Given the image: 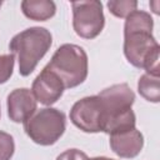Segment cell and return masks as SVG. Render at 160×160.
I'll return each mask as SVG.
<instances>
[{
	"mask_svg": "<svg viewBox=\"0 0 160 160\" xmlns=\"http://www.w3.org/2000/svg\"><path fill=\"white\" fill-rule=\"evenodd\" d=\"M105 118V108L99 95L78 100L70 110L71 122L84 132H102Z\"/></svg>",
	"mask_w": 160,
	"mask_h": 160,
	"instance_id": "8992f818",
	"label": "cell"
},
{
	"mask_svg": "<svg viewBox=\"0 0 160 160\" xmlns=\"http://www.w3.org/2000/svg\"><path fill=\"white\" fill-rule=\"evenodd\" d=\"M71 9L72 28L78 36L91 40L100 35L105 26V16L101 1H74L71 2Z\"/></svg>",
	"mask_w": 160,
	"mask_h": 160,
	"instance_id": "5b68a950",
	"label": "cell"
},
{
	"mask_svg": "<svg viewBox=\"0 0 160 160\" xmlns=\"http://www.w3.org/2000/svg\"><path fill=\"white\" fill-rule=\"evenodd\" d=\"M110 148L114 154L122 159L136 158L144 146V136L136 129H130L110 135Z\"/></svg>",
	"mask_w": 160,
	"mask_h": 160,
	"instance_id": "30bf717a",
	"label": "cell"
},
{
	"mask_svg": "<svg viewBox=\"0 0 160 160\" xmlns=\"http://www.w3.org/2000/svg\"><path fill=\"white\" fill-rule=\"evenodd\" d=\"M15 65V56L12 54L0 55V85L5 84L12 75Z\"/></svg>",
	"mask_w": 160,
	"mask_h": 160,
	"instance_id": "9a60e30c",
	"label": "cell"
},
{
	"mask_svg": "<svg viewBox=\"0 0 160 160\" xmlns=\"http://www.w3.org/2000/svg\"><path fill=\"white\" fill-rule=\"evenodd\" d=\"M108 8L109 11L120 19L126 18L129 14L136 10L138 8V1L135 0H110L108 1Z\"/></svg>",
	"mask_w": 160,
	"mask_h": 160,
	"instance_id": "4fadbf2b",
	"label": "cell"
},
{
	"mask_svg": "<svg viewBox=\"0 0 160 160\" xmlns=\"http://www.w3.org/2000/svg\"><path fill=\"white\" fill-rule=\"evenodd\" d=\"M15 152L14 138L0 130V160H10Z\"/></svg>",
	"mask_w": 160,
	"mask_h": 160,
	"instance_id": "5bb4252c",
	"label": "cell"
},
{
	"mask_svg": "<svg viewBox=\"0 0 160 160\" xmlns=\"http://www.w3.org/2000/svg\"><path fill=\"white\" fill-rule=\"evenodd\" d=\"M0 116H1V108H0Z\"/></svg>",
	"mask_w": 160,
	"mask_h": 160,
	"instance_id": "ffe728a7",
	"label": "cell"
},
{
	"mask_svg": "<svg viewBox=\"0 0 160 160\" xmlns=\"http://www.w3.org/2000/svg\"><path fill=\"white\" fill-rule=\"evenodd\" d=\"M64 90L65 86L59 76L46 68H44L41 72L35 78L31 86V91L36 101L45 106L55 104L62 96Z\"/></svg>",
	"mask_w": 160,
	"mask_h": 160,
	"instance_id": "ba28073f",
	"label": "cell"
},
{
	"mask_svg": "<svg viewBox=\"0 0 160 160\" xmlns=\"http://www.w3.org/2000/svg\"><path fill=\"white\" fill-rule=\"evenodd\" d=\"M138 91L139 94L150 102L160 101V80L159 76H154L150 74H144L140 76L138 81Z\"/></svg>",
	"mask_w": 160,
	"mask_h": 160,
	"instance_id": "7c38bea8",
	"label": "cell"
},
{
	"mask_svg": "<svg viewBox=\"0 0 160 160\" xmlns=\"http://www.w3.org/2000/svg\"><path fill=\"white\" fill-rule=\"evenodd\" d=\"M8 116L14 122H25L38 109V101L28 88L14 89L6 99Z\"/></svg>",
	"mask_w": 160,
	"mask_h": 160,
	"instance_id": "9c48e42d",
	"label": "cell"
},
{
	"mask_svg": "<svg viewBox=\"0 0 160 160\" xmlns=\"http://www.w3.org/2000/svg\"><path fill=\"white\" fill-rule=\"evenodd\" d=\"M98 95L100 96V99L104 104V108H105V114H106L105 124L114 115H118L120 112H124V111L131 109V106L135 101L134 91L125 82L111 85V86L104 89L102 91H100ZM105 124H104V128H105Z\"/></svg>",
	"mask_w": 160,
	"mask_h": 160,
	"instance_id": "52a82bcc",
	"label": "cell"
},
{
	"mask_svg": "<svg viewBox=\"0 0 160 160\" xmlns=\"http://www.w3.org/2000/svg\"><path fill=\"white\" fill-rule=\"evenodd\" d=\"M1 5H2V2H1V1H0V8H1Z\"/></svg>",
	"mask_w": 160,
	"mask_h": 160,
	"instance_id": "d6986e66",
	"label": "cell"
},
{
	"mask_svg": "<svg viewBox=\"0 0 160 160\" xmlns=\"http://www.w3.org/2000/svg\"><path fill=\"white\" fill-rule=\"evenodd\" d=\"M158 4H159V1H154V2H150V6H154V12L155 14H159V9H158Z\"/></svg>",
	"mask_w": 160,
	"mask_h": 160,
	"instance_id": "e0dca14e",
	"label": "cell"
},
{
	"mask_svg": "<svg viewBox=\"0 0 160 160\" xmlns=\"http://www.w3.org/2000/svg\"><path fill=\"white\" fill-rule=\"evenodd\" d=\"M51 44V32L40 26L25 29L12 36L9 42V49L11 54L18 58L19 74L21 76H29L45 56Z\"/></svg>",
	"mask_w": 160,
	"mask_h": 160,
	"instance_id": "7a4b0ae2",
	"label": "cell"
},
{
	"mask_svg": "<svg viewBox=\"0 0 160 160\" xmlns=\"http://www.w3.org/2000/svg\"><path fill=\"white\" fill-rule=\"evenodd\" d=\"M56 160H89L88 155L79 149H68L61 152Z\"/></svg>",
	"mask_w": 160,
	"mask_h": 160,
	"instance_id": "2e32d148",
	"label": "cell"
},
{
	"mask_svg": "<svg viewBox=\"0 0 160 160\" xmlns=\"http://www.w3.org/2000/svg\"><path fill=\"white\" fill-rule=\"evenodd\" d=\"M24 124L25 134L35 144L41 146L54 145L65 132L66 118L62 111L55 108L36 110Z\"/></svg>",
	"mask_w": 160,
	"mask_h": 160,
	"instance_id": "277c9868",
	"label": "cell"
},
{
	"mask_svg": "<svg viewBox=\"0 0 160 160\" xmlns=\"http://www.w3.org/2000/svg\"><path fill=\"white\" fill-rule=\"evenodd\" d=\"M124 55L126 60L146 74L159 76L160 46L152 35L154 20L144 10H135L125 18Z\"/></svg>",
	"mask_w": 160,
	"mask_h": 160,
	"instance_id": "6da1fadb",
	"label": "cell"
},
{
	"mask_svg": "<svg viewBox=\"0 0 160 160\" xmlns=\"http://www.w3.org/2000/svg\"><path fill=\"white\" fill-rule=\"evenodd\" d=\"M22 14L34 21H46L56 12V5L51 0H24L21 1Z\"/></svg>",
	"mask_w": 160,
	"mask_h": 160,
	"instance_id": "8fae6325",
	"label": "cell"
},
{
	"mask_svg": "<svg viewBox=\"0 0 160 160\" xmlns=\"http://www.w3.org/2000/svg\"><path fill=\"white\" fill-rule=\"evenodd\" d=\"M45 68L59 76L65 89H72L82 84L88 78V54L79 45L62 44L56 49Z\"/></svg>",
	"mask_w": 160,
	"mask_h": 160,
	"instance_id": "3957f363",
	"label": "cell"
},
{
	"mask_svg": "<svg viewBox=\"0 0 160 160\" xmlns=\"http://www.w3.org/2000/svg\"><path fill=\"white\" fill-rule=\"evenodd\" d=\"M89 160H114V159H110V158H106V156H96V158H92V159H89Z\"/></svg>",
	"mask_w": 160,
	"mask_h": 160,
	"instance_id": "ac0fdd59",
	"label": "cell"
}]
</instances>
